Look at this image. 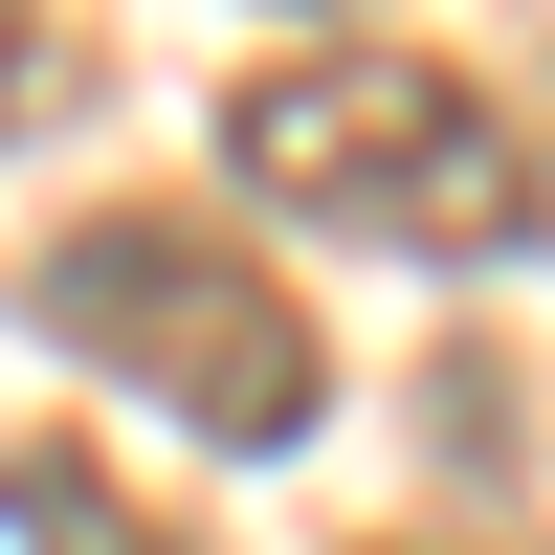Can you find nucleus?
Masks as SVG:
<instances>
[{
	"label": "nucleus",
	"instance_id": "f257e3e1",
	"mask_svg": "<svg viewBox=\"0 0 555 555\" xmlns=\"http://www.w3.org/2000/svg\"><path fill=\"white\" fill-rule=\"evenodd\" d=\"M222 156L289 222H356V245H423V267H512L555 222L533 133L467 67H423V44H289V67H245L222 89Z\"/></svg>",
	"mask_w": 555,
	"mask_h": 555
},
{
	"label": "nucleus",
	"instance_id": "f03ea898",
	"mask_svg": "<svg viewBox=\"0 0 555 555\" xmlns=\"http://www.w3.org/2000/svg\"><path fill=\"white\" fill-rule=\"evenodd\" d=\"M23 311L89 356V378L178 400L201 444H311V423H334V356H311V311L267 289L222 222H178V201H89L67 245L23 267Z\"/></svg>",
	"mask_w": 555,
	"mask_h": 555
},
{
	"label": "nucleus",
	"instance_id": "7ed1b4c3",
	"mask_svg": "<svg viewBox=\"0 0 555 555\" xmlns=\"http://www.w3.org/2000/svg\"><path fill=\"white\" fill-rule=\"evenodd\" d=\"M0 533H23V555H178V533L112 512V467H89V444H0Z\"/></svg>",
	"mask_w": 555,
	"mask_h": 555
},
{
	"label": "nucleus",
	"instance_id": "20e7f679",
	"mask_svg": "<svg viewBox=\"0 0 555 555\" xmlns=\"http://www.w3.org/2000/svg\"><path fill=\"white\" fill-rule=\"evenodd\" d=\"M67 89H89V44L44 23V0H0V156H23V133H67Z\"/></svg>",
	"mask_w": 555,
	"mask_h": 555
}]
</instances>
